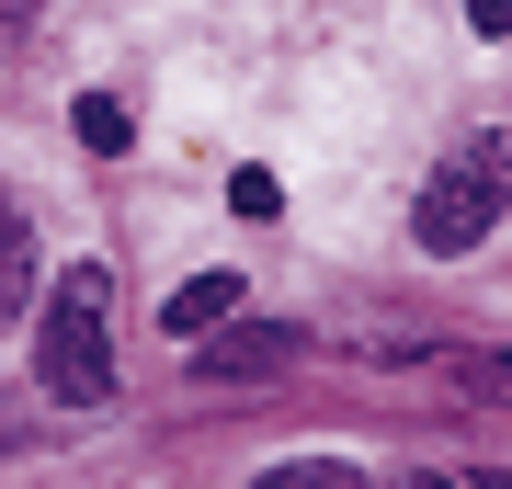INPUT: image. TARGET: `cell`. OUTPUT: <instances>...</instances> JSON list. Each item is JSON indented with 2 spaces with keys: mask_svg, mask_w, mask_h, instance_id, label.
<instances>
[{
  "mask_svg": "<svg viewBox=\"0 0 512 489\" xmlns=\"http://www.w3.org/2000/svg\"><path fill=\"white\" fill-rule=\"evenodd\" d=\"M251 489H365V467H330V455H285V467H262Z\"/></svg>",
  "mask_w": 512,
  "mask_h": 489,
  "instance_id": "8992f818",
  "label": "cell"
},
{
  "mask_svg": "<svg viewBox=\"0 0 512 489\" xmlns=\"http://www.w3.org/2000/svg\"><path fill=\"white\" fill-rule=\"evenodd\" d=\"M23 296H35V228H23V205L0 194V319H12Z\"/></svg>",
  "mask_w": 512,
  "mask_h": 489,
  "instance_id": "5b68a950",
  "label": "cell"
},
{
  "mask_svg": "<svg viewBox=\"0 0 512 489\" xmlns=\"http://www.w3.org/2000/svg\"><path fill=\"white\" fill-rule=\"evenodd\" d=\"M421 489H456V478H421Z\"/></svg>",
  "mask_w": 512,
  "mask_h": 489,
  "instance_id": "7c38bea8",
  "label": "cell"
},
{
  "mask_svg": "<svg viewBox=\"0 0 512 489\" xmlns=\"http://www.w3.org/2000/svg\"><path fill=\"white\" fill-rule=\"evenodd\" d=\"M501 205H512V126H478L456 160L421 182L410 228H421V251H478V239L501 228Z\"/></svg>",
  "mask_w": 512,
  "mask_h": 489,
  "instance_id": "6da1fadb",
  "label": "cell"
},
{
  "mask_svg": "<svg viewBox=\"0 0 512 489\" xmlns=\"http://www.w3.org/2000/svg\"><path fill=\"white\" fill-rule=\"evenodd\" d=\"M467 23L478 35H512V0H467Z\"/></svg>",
  "mask_w": 512,
  "mask_h": 489,
  "instance_id": "30bf717a",
  "label": "cell"
},
{
  "mask_svg": "<svg viewBox=\"0 0 512 489\" xmlns=\"http://www.w3.org/2000/svg\"><path fill=\"white\" fill-rule=\"evenodd\" d=\"M228 319H239V285H228V273H194V285L160 296V330H171V342H205V330H228Z\"/></svg>",
  "mask_w": 512,
  "mask_h": 489,
  "instance_id": "277c9868",
  "label": "cell"
},
{
  "mask_svg": "<svg viewBox=\"0 0 512 489\" xmlns=\"http://www.w3.org/2000/svg\"><path fill=\"white\" fill-rule=\"evenodd\" d=\"M285 353H296V330H285V319H228L217 342H194L205 376H274Z\"/></svg>",
  "mask_w": 512,
  "mask_h": 489,
  "instance_id": "3957f363",
  "label": "cell"
},
{
  "mask_svg": "<svg viewBox=\"0 0 512 489\" xmlns=\"http://www.w3.org/2000/svg\"><path fill=\"white\" fill-rule=\"evenodd\" d=\"M69 126H80V148H126V103H92V91H80Z\"/></svg>",
  "mask_w": 512,
  "mask_h": 489,
  "instance_id": "52a82bcc",
  "label": "cell"
},
{
  "mask_svg": "<svg viewBox=\"0 0 512 489\" xmlns=\"http://www.w3.org/2000/svg\"><path fill=\"white\" fill-rule=\"evenodd\" d=\"M228 205H239V217H285V194H274V171H239V182H228Z\"/></svg>",
  "mask_w": 512,
  "mask_h": 489,
  "instance_id": "9c48e42d",
  "label": "cell"
},
{
  "mask_svg": "<svg viewBox=\"0 0 512 489\" xmlns=\"http://www.w3.org/2000/svg\"><path fill=\"white\" fill-rule=\"evenodd\" d=\"M23 23H35V0H0V46H12V35H23Z\"/></svg>",
  "mask_w": 512,
  "mask_h": 489,
  "instance_id": "8fae6325",
  "label": "cell"
},
{
  "mask_svg": "<svg viewBox=\"0 0 512 489\" xmlns=\"http://www.w3.org/2000/svg\"><path fill=\"white\" fill-rule=\"evenodd\" d=\"M456 387H478V399H512V353H467Z\"/></svg>",
  "mask_w": 512,
  "mask_h": 489,
  "instance_id": "ba28073f",
  "label": "cell"
},
{
  "mask_svg": "<svg viewBox=\"0 0 512 489\" xmlns=\"http://www.w3.org/2000/svg\"><path fill=\"white\" fill-rule=\"evenodd\" d=\"M103 330H114V285H103L92 262H80V273H57V296H46V330H35V376H46V399L92 410L103 387H114V353H103Z\"/></svg>",
  "mask_w": 512,
  "mask_h": 489,
  "instance_id": "7a4b0ae2",
  "label": "cell"
}]
</instances>
